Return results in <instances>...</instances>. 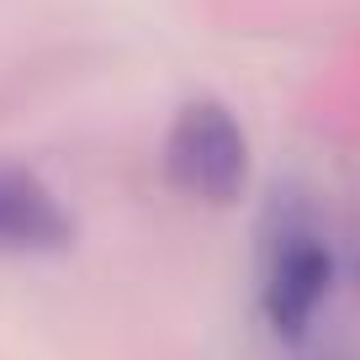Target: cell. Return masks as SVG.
<instances>
[{
    "label": "cell",
    "mask_w": 360,
    "mask_h": 360,
    "mask_svg": "<svg viewBox=\"0 0 360 360\" xmlns=\"http://www.w3.org/2000/svg\"><path fill=\"white\" fill-rule=\"evenodd\" d=\"M345 259L334 233L307 202H276L259 228L255 255V313L276 345L302 349L313 339L323 307L334 302Z\"/></svg>",
    "instance_id": "obj_1"
},
{
    "label": "cell",
    "mask_w": 360,
    "mask_h": 360,
    "mask_svg": "<svg viewBox=\"0 0 360 360\" xmlns=\"http://www.w3.org/2000/svg\"><path fill=\"white\" fill-rule=\"evenodd\" d=\"M159 169L175 196L196 207H233L249 191V133L217 96L180 101L159 143Z\"/></svg>",
    "instance_id": "obj_2"
},
{
    "label": "cell",
    "mask_w": 360,
    "mask_h": 360,
    "mask_svg": "<svg viewBox=\"0 0 360 360\" xmlns=\"http://www.w3.org/2000/svg\"><path fill=\"white\" fill-rule=\"evenodd\" d=\"M75 244V212L37 169L0 159V255H58Z\"/></svg>",
    "instance_id": "obj_3"
},
{
    "label": "cell",
    "mask_w": 360,
    "mask_h": 360,
    "mask_svg": "<svg viewBox=\"0 0 360 360\" xmlns=\"http://www.w3.org/2000/svg\"><path fill=\"white\" fill-rule=\"evenodd\" d=\"M292 360H360V349H302V355H292Z\"/></svg>",
    "instance_id": "obj_4"
},
{
    "label": "cell",
    "mask_w": 360,
    "mask_h": 360,
    "mask_svg": "<svg viewBox=\"0 0 360 360\" xmlns=\"http://www.w3.org/2000/svg\"><path fill=\"white\" fill-rule=\"evenodd\" d=\"M345 270H349V281H355V292H360V249L349 255V265H345Z\"/></svg>",
    "instance_id": "obj_5"
}]
</instances>
